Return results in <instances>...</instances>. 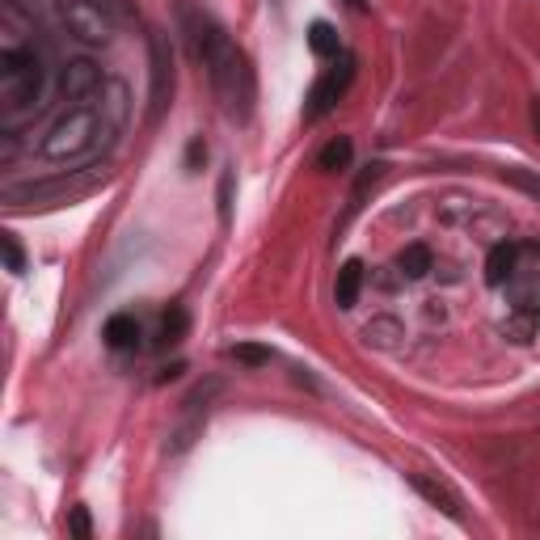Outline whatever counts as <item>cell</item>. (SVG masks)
Wrapping results in <instances>:
<instances>
[{
    "label": "cell",
    "instance_id": "3",
    "mask_svg": "<svg viewBox=\"0 0 540 540\" xmlns=\"http://www.w3.org/2000/svg\"><path fill=\"white\" fill-rule=\"evenodd\" d=\"M110 127H114V123L106 119L102 110H93V106H72V110L60 114V119H55V127L47 131V140H43V161L68 165V161L89 157V152L102 144V135H106Z\"/></svg>",
    "mask_w": 540,
    "mask_h": 540
},
{
    "label": "cell",
    "instance_id": "16",
    "mask_svg": "<svg viewBox=\"0 0 540 540\" xmlns=\"http://www.w3.org/2000/svg\"><path fill=\"white\" fill-rule=\"evenodd\" d=\"M536 330H540V317H532V313H511V321L503 325V334L515 342H528Z\"/></svg>",
    "mask_w": 540,
    "mask_h": 540
},
{
    "label": "cell",
    "instance_id": "14",
    "mask_svg": "<svg viewBox=\"0 0 540 540\" xmlns=\"http://www.w3.org/2000/svg\"><path fill=\"white\" fill-rule=\"evenodd\" d=\"M186 338V308L173 304L169 313L161 317V330H157V346H173V342H182Z\"/></svg>",
    "mask_w": 540,
    "mask_h": 540
},
{
    "label": "cell",
    "instance_id": "5",
    "mask_svg": "<svg viewBox=\"0 0 540 540\" xmlns=\"http://www.w3.org/2000/svg\"><path fill=\"white\" fill-rule=\"evenodd\" d=\"M351 81H355V60L342 55L334 68H325V76L313 85V93H308V119H321L325 110H334V102L351 89Z\"/></svg>",
    "mask_w": 540,
    "mask_h": 540
},
{
    "label": "cell",
    "instance_id": "9",
    "mask_svg": "<svg viewBox=\"0 0 540 540\" xmlns=\"http://www.w3.org/2000/svg\"><path fill=\"white\" fill-rule=\"evenodd\" d=\"M135 342H140V321H135L131 313H114L106 321V346L110 351H131Z\"/></svg>",
    "mask_w": 540,
    "mask_h": 540
},
{
    "label": "cell",
    "instance_id": "12",
    "mask_svg": "<svg viewBox=\"0 0 540 540\" xmlns=\"http://www.w3.org/2000/svg\"><path fill=\"white\" fill-rule=\"evenodd\" d=\"M308 47H313L321 60H338V51H342V43H338V34H334L330 22H313V30H308Z\"/></svg>",
    "mask_w": 540,
    "mask_h": 540
},
{
    "label": "cell",
    "instance_id": "15",
    "mask_svg": "<svg viewBox=\"0 0 540 540\" xmlns=\"http://www.w3.org/2000/svg\"><path fill=\"white\" fill-rule=\"evenodd\" d=\"M397 266H401V275H410V279H422L431 270V249L427 245H410L405 254L397 258Z\"/></svg>",
    "mask_w": 540,
    "mask_h": 540
},
{
    "label": "cell",
    "instance_id": "8",
    "mask_svg": "<svg viewBox=\"0 0 540 540\" xmlns=\"http://www.w3.org/2000/svg\"><path fill=\"white\" fill-rule=\"evenodd\" d=\"M515 262H519V249L515 245H494L490 258H486V283L490 287H507L515 279Z\"/></svg>",
    "mask_w": 540,
    "mask_h": 540
},
{
    "label": "cell",
    "instance_id": "6",
    "mask_svg": "<svg viewBox=\"0 0 540 540\" xmlns=\"http://www.w3.org/2000/svg\"><path fill=\"white\" fill-rule=\"evenodd\" d=\"M98 85H102V72L93 68L89 60H76V64L64 68V98L68 102H85Z\"/></svg>",
    "mask_w": 540,
    "mask_h": 540
},
{
    "label": "cell",
    "instance_id": "19",
    "mask_svg": "<svg viewBox=\"0 0 540 540\" xmlns=\"http://www.w3.org/2000/svg\"><path fill=\"white\" fill-rule=\"evenodd\" d=\"M503 178H507L511 186H519V190H524V195H532V199L540 203V178H536L532 169H507Z\"/></svg>",
    "mask_w": 540,
    "mask_h": 540
},
{
    "label": "cell",
    "instance_id": "21",
    "mask_svg": "<svg viewBox=\"0 0 540 540\" xmlns=\"http://www.w3.org/2000/svg\"><path fill=\"white\" fill-rule=\"evenodd\" d=\"M393 334H397L393 321H372V325H368V342H376V346H389Z\"/></svg>",
    "mask_w": 540,
    "mask_h": 540
},
{
    "label": "cell",
    "instance_id": "13",
    "mask_svg": "<svg viewBox=\"0 0 540 540\" xmlns=\"http://www.w3.org/2000/svg\"><path fill=\"white\" fill-rule=\"evenodd\" d=\"M351 157H355L351 140H346V135H338V140H330V144L321 148L317 165H321V169H330V173H338V169H346V165H351Z\"/></svg>",
    "mask_w": 540,
    "mask_h": 540
},
{
    "label": "cell",
    "instance_id": "1",
    "mask_svg": "<svg viewBox=\"0 0 540 540\" xmlns=\"http://www.w3.org/2000/svg\"><path fill=\"white\" fill-rule=\"evenodd\" d=\"M178 17H182V30L190 38L195 60L207 68V81H211V89H216V102L224 110V119L249 123L254 98H258V81H254V68H249V55L224 34V26L216 22V17H207L203 9L190 5V0L178 5Z\"/></svg>",
    "mask_w": 540,
    "mask_h": 540
},
{
    "label": "cell",
    "instance_id": "23",
    "mask_svg": "<svg viewBox=\"0 0 540 540\" xmlns=\"http://www.w3.org/2000/svg\"><path fill=\"white\" fill-rule=\"evenodd\" d=\"M532 123H536V135H540V102L532 106Z\"/></svg>",
    "mask_w": 540,
    "mask_h": 540
},
{
    "label": "cell",
    "instance_id": "11",
    "mask_svg": "<svg viewBox=\"0 0 540 540\" xmlns=\"http://www.w3.org/2000/svg\"><path fill=\"white\" fill-rule=\"evenodd\" d=\"M359 287H363V262H346V266L338 270V283H334V300H338V308H355Z\"/></svg>",
    "mask_w": 540,
    "mask_h": 540
},
{
    "label": "cell",
    "instance_id": "24",
    "mask_svg": "<svg viewBox=\"0 0 540 540\" xmlns=\"http://www.w3.org/2000/svg\"><path fill=\"white\" fill-rule=\"evenodd\" d=\"M351 5H363V0H351Z\"/></svg>",
    "mask_w": 540,
    "mask_h": 540
},
{
    "label": "cell",
    "instance_id": "20",
    "mask_svg": "<svg viewBox=\"0 0 540 540\" xmlns=\"http://www.w3.org/2000/svg\"><path fill=\"white\" fill-rule=\"evenodd\" d=\"M68 532H72L76 540H89V536H93V524H89V511H85V507H72V515H68Z\"/></svg>",
    "mask_w": 540,
    "mask_h": 540
},
{
    "label": "cell",
    "instance_id": "4",
    "mask_svg": "<svg viewBox=\"0 0 540 540\" xmlns=\"http://www.w3.org/2000/svg\"><path fill=\"white\" fill-rule=\"evenodd\" d=\"M55 13H60L64 30L85 47H102L114 34V17L106 13L102 0H55Z\"/></svg>",
    "mask_w": 540,
    "mask_h": 540
},
{
    "label": "cell",
    "instance_id": "18",
    "mask_svg": "<svg viewBox=\"0 0 540 540\" xmlns=\"http://www.w3.org/2000/svg\"><path fill=\"white\" fill-rule=\"evenodd\" d=\"M0 249H5V266L13 270V275H22L26 270V254H22V245H17L13 233H0Z\"/></svg>",
    "mask_w": 540,
    "mask_h": 540
},
{
    "label": "cell",
    "instance_id": "22",
    "mask_svg": "<svg viewBox=\"0 0 540 540\" xmlns=\"http://www.w3.org/2000/svg\"><path fill=\"white\" fill-rule=\"evenodd\" d=\"M186 157H190V165H199V157H207V148L195 140V144H190V152H186Z\"/></svg>",
    "mask_w": 540,
    "mask_h": 540
},
{
    "label": "cell",
    "instance_id": "2",
    "mask_svg": "<svg viewBox=\"0 0 540 540\" xmlns=\"http://www.w3.org/2000/svg\"><path fill=\"white\" fill-rule=\"evenodd\" d=\"M43 51L34 43V22L17 0H0V114L17 123L38 110L43 98Z\"/></svg>",
    "mask_w": 540,
    "mask_h": 540
},
{
    "label": "cell",
    "instance_id": "10",
    "mask_svg": "<svg viewBox=\"0 0 540 540\" xmlns=\"http://www.w3.org/2000/svg\"><path fill=\"white\" fill-rule=\"evenodd\" d=\"M507 287H511L515 313H532V317H540V270H536V275H524V279L515 275Z\"/></svg>",
    "mask_w": 540,
    "mask_h": 540
},
{
    "label": "cell",
    "instance_id": "17",
    "mask_svg": "<svg viewBox=\"0 0 540 540\" xmlns=\"http://www.w3.org/2000/svg\"><path fill=\"white\" fill-rule=\"evenodd\" d=\"M228 355H233L237 363H245V368H266V363H270V351H266V346H254V342H237Z\"/></svg>",
    "mask_w": 540,
    "mask_h": 540
},
{
    "label": "cell",
    "instance_id": "7",
    "mask_svg": "<svg viewBox=\"0 0 540 540\" xmlns=\"http://www.w3.org/2000/svg\"><path fill=\"white\" fill-rule=\"evenodd\" d=\"M414 490L427 498V503H435L443 515H452V519H465V511H460V498L443 486V481H435V477H427V473H414Z\"/></svg>",
    "mask_w": 540,
    "mask_h": 540
}]
</instances>
